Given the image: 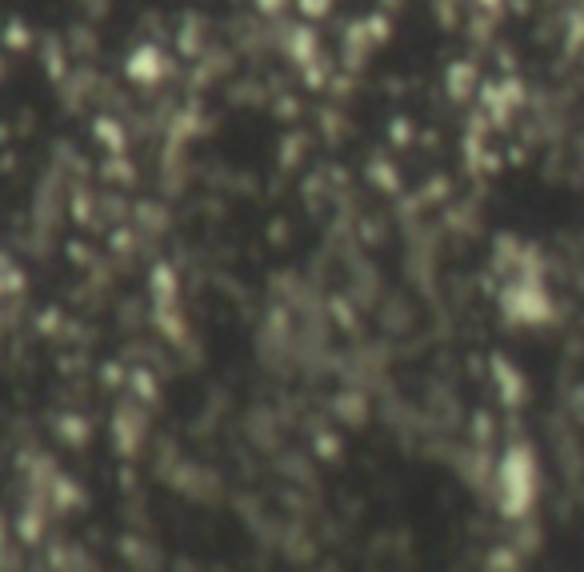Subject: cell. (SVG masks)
<instances>
[{"label": "cell", "mask_w": 584, "mask_h": 572, "mask_svg": "<svg viewBox=\"0 0 584 572\" xmlns=\"http://www.w3.org/2000/svg\"><path fill=\"white\" fill-rule=\"evenodd\" d=\"M505 497H509V512H524L533 500V464L524 452L521 457L512 452L509 464H505Z\"/></svg>", "instance_id": "cell-1"}]
</instances>
